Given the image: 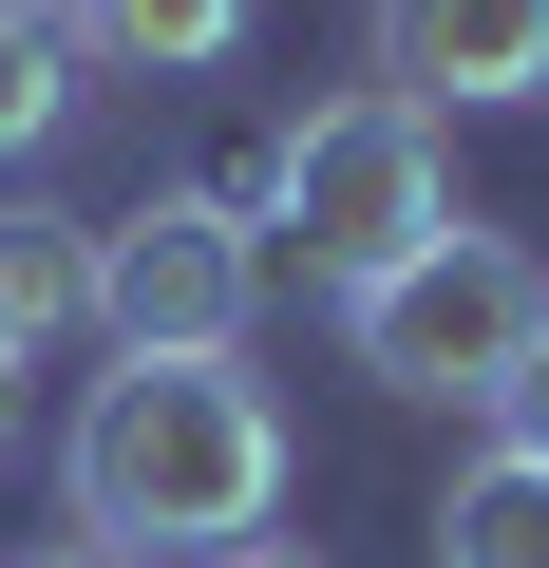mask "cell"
<instances>
[{"mask_svg":"<svg viewBox=\"0 0 549 568\" xmlns=\"http://www.w3.org/2000/svg\"><path fill=\"white\" fill-rule=\"evenodd\" d=\"M58 493H77V549L209 568L285 511V398H265V361H114L58 436Z\"/></svg>","mask_w":549,"mask_h":568,"instance_id":"6da1fadb","label":"cell"},{"mask_svg":"<svg viewBox=\"0 0 549 568\" xmlns=\"http://www.w3.org/2000/svg\"><path fill=\"white\" fill-rule=\"evenodd\" d=\"M436 227H474L455 209V152H436V114L417 95H323L304 114V152H285V227H265V246H304V284H323V304H360V284H398Z\"/></svg>","mask_w":549,"mask_h":568,"instance_id":"7a4b0ae2","label":"cell"},{"mask_svg":"<svg viewBox=\"0 0 549 568\" xmlns=\"http://www.w3.org/2000/svg\"><path fill=\"white\" fill-rule=\"evenodd\" d=\"M549 342V265L511 246V227H436L398 284H360L342 304V361L379 379V398H474L492 417V379Z\"/></svg>","mask_w":549,"mask_h":568,"instance_id":"3957f363","label":"cell"},{"mask_svg":"<svg viewBox=\"0 0 549 568\" xmlns=\"http://www.w3.org/2000/svg\"><path fill=\"white\" fill-rule=\"evenodd\" d=\"M95 342L114 361H246L265 342V246L227 209H190V190L114 209L95 227Z\"/></svg>","mask_w":549,"mask_h":568,"instance_id":"277c9868","label":"cell"},{"mask_svg":"<svg viewBox=\"0 0 549 568\" xmlns=\"http://www.w3.org/2000/svg\"><path fill=\"white\" fill-rule=\"evenodd\" d=\"M379 95H417V114L549 95V0H379Z\"/></svg>","mask_w":549,"mask_h":568,"instance_id":"5b68a950","label":"cell"},{"mask_svg":"<svg viewBox=\"0 0 549 568\" xmlns=\"http://www.w3.org/2000/svg\"><path fill=\"white\" fill-rule=\"evenodd\" d=\"M95 342V209H0V361Z\"/></svg>","mask_w":549,"mask_h":568,"instance_id":"8992f818","label":"cell"},{"mask_svg":"<svg viewBox=\"0 0 549 568\" xmlns=\"http://www.w3.org/2000/svg\"><path fill=\"white\" fill-rule=\"evenodd\" d=\"M265 0H77V58L95 77H227Z\"/></svg>","mask_w":549,"mask_h":568,"instance_id":"52a82bcc","label":"cell"},{"mask_svg":"<svg viewBox=\"0 0 549 568\" xmlns=\"http://www.w3.org/2000/svg\"><path fill=\"white\" fill-rule=\"evenodd\" d=\"M77 95H95L77 0H0V171H20V152H58V133H77Z\"/></svg>","mask_w":549,"mask_h":568,"instance_id":"ba28073f","label":"cell"},{"mask_svg":"<svg viewBox=\"0 0 549 568\" xmlns=\"http://www.w3.org/2000/svg\"><path fill=\"white\" fill-rule=\"evenodd\" d=\"M436 568H549V474L530 455H455V493H436Z\"/></svg>","mask_w":549,"mask_h":568,"instance_id":"9c48e42d","label":"cell"},{"mask_svg":"<svg viewBox=\"0 0 549 568\" xmlns=\"http://www.w3.org/2000/svg\"><path fill=\"white\" fill-rule=\"evenodd\" d=\"M285 152H304V114H246V133H227V152L190 171V209H227V227L265 246V227H285Z\"/></svg>","mask_w":549,"mask_h":568,"instance_id":"30bf717a","label":"cell"},{"mask_svg":"<svg viewBox=\"0 0 549 568\" xmlns=\"http://www.w3.org/2000/svg\"><path fill=\"white\" fill-rule=\"evenodd\" d=\"M492 455H530V474H549V342H530V361L492 379Z\"/></svg>","mask_w":549,"mask_h":568,"instance_id":"8fae6325","label":"cell"},{"mask_svg":"<svg viewBox=\"0 0 549 568\" xmlns=\"http://www.w3.org/2000/svg\"><path fill=\"white\" fill-rule=\"evenodd\" d=\"M209 568H323V549H285V530H246V549H209Z\"/></svg>","mask_w":549,"mask_h":568,"instance_id":"7c38bea8","label":"cell"},{"mask_svg":"<svg viewBox=\"0 0 549 568\" xmlns=\"http://www.w3.org/2000/svg\"><path fill=\"white\" fill-rule=\"evenodd\" d=\"M20 568H114V549H77V530H58V549H20Z\"/></svg>","mask_w":549,"mask_h":568,"instance_id":"4fadbf2b","label":"cell"},{"mask_svg":"<svg viewBox=\"0 0 549 568\" xmlns=\"http://www.w3.org/2000/svg\"><path fill=\"white\" fill-rule=\"evenodd\" d=\"M0 436H20V361H0Z\"/></svg>","mask_w":549,"mask_h":568,"instance_id":"5bb4252c","label":"cell"}]
</instances>
